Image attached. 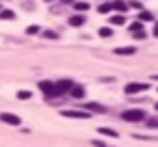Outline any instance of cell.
I'll return each mask as SVG.
<instances>
[{"instance_id":"obj_1","label":"cell","mask_w":158,"mask_h":147,"mask_svg":"<svg viewBox=\"0 0 158 147\" xmlns=\"http://www.w3.org/2000/svg\"><path fill=\"white\" fill-rule=\"evenodd\" d=\"M121 119H123V121H130V123H139V121H145L147 115H145L141 108H132V110L121 112Z\"/></svg>"},{"instance_id":"obj_2","label":"cell","mask_w":158,"mask_h":147,"mask_svg":"<svg viewBox=\"0 0 158 147\" xmlns=\"http://www.w3.org/2000/svg\"><path fill=\"white\" fill-rule=\"evenodd\" d=\"M74 87V82L69 80V78H65V80H59L56 84H54V97H59V95H65V93H69V89Z\"/></svg>"},{"instance_id":"obj_3","label":"cell","mask_w":158,"mask_h":147,"mask_svg":"<svg viewBox=\"0 0 158 147\" xmlns=\"http://www.w3.org/2000/svg\"><path fill=\"white\" fill-rule=\"evenodd\" d=\"M149 84L147 82H128L126 84V93L128 95H134V93H141V91H147Z\"/></svg>"},{"instance_id":"obj_4","label":"cell","mask_w":158,"mask_h":147,"mask_svg":"<svg viewBox=\"0 0 158 147\" xmlns=\"http://www.w3.org/2000/svg\"><path fill=\"white\" fill-rule=\"evenodd\" d=\"M61 115L67 117V119H89V117H91L89 110H87V112H82V110H63Z\"/></svg>"},{"instance_id":"obj_5","label":"cell","mask_w":158,"mask_h":147,"mask_svg":"<svg viewBox=\"0 0 158 147\" xmlns=\"http://www.w3.org/2000/svg\"><path fill=\"white\" fill-rule=\"evenodd\" d=\"M0 121H2V123H9V125H20V123H22L20 117L13 115V112H0Z\"/></svg>"},{"instance_id":"obj_6","label":"cell","mask_w":158,"mask_h":147,"mask_svg":"<svg viewBox=\"0 0 158 147\" xmlns=\"http://www.w3.org/2000/svg\"><path fill=\"white\" fill-rule=\"evenodd\" d=\"M39 89L44 91L46 97H54V84H52L50 80H41V82H39Z\"/></svg>"},{"instance_id":"obj_7","label":"cell","mask_w":158,"mask_h":147,"mask_svg":"<svg viewBox=\"0 0 158 147\" xmlns=\"http://www.w3.org/2000/svg\"><path fill=\"white\" fill-rule=\"evenodd\" d=\"M69 95H72L74 100H82V97H85V87H80V84H74V87L69 89Z\"/></svg>"},{"instance_id":"obj_8","label":"cell","mask_w":158,"mask_h":147,"mask_svg":"<svg viewBox=\"0 0 158 147\" xmlns=\"http://www.w3.org/2000/svg\"><path fill=\"white\" fill-rule=\"evenodd\" d=\"M85 108H87L89 112H106V106H102V104H98V102H89Z\"/></svg>"},{"instance_id":"obj_9","label":"cell","mask_w":158,"mask_h":147,"mask_svg":"<svg viewBox=\"0 0 158 147\" xmlns=\"http://www.w3.org/2000/svg\"><path fill=\"white\" fill-rule=\"evenodd\" d=\"M136 52V48L134 46H128V48H117L115 50V54H121V56H130V54H134Z\"/></svg>"},{"instance_id":"obj_10","label":"cell","mask_w":158,"mask_h":147,"mask_svg":"<svg viewBox=\"0 0 158 147\" xmlns=\"http://www.w3.org/2000/svg\"><path fill=\"white\" fill-rule=\"evenodd\" d=\"M98 132L104 134V136H110V138H117V136H119V132L113 130V128H98Z\"/></svg>"},{"instance_id":"obj_11","label":"cell","mask_w":158,"mask_h":147,"mask_svg":"<svg viewBox=\"0 0 158 147\" xmlns=\"http://www.w3.org/2000/svg\"><path fill=\"white\" fill-rule=\"evenodd\" d=\"M85 24V15H72L69 18V26H82Z\"/></svg>"},{"instance_id":"obj_12","label":"cell","mask_w":158,"mask_h":147,"mask_svg":"<svg viewBox=\"0 0 158 147\" xmlns=\"http://www.w3.org/2000/svg\"><path fill=\"white\" fill-rule=\"evenodd\" d=\"M110 24H115V26H119V24H121V26H123V24H126V15H123V13L113 15V18H110Z\"/></svg>"},{"instance_id":"obj_13","label":"cell","mask_w":158,"mask_h":147,"mask_svg":"<svg viewBox=\"0 0 158 147\" xmlns=\"http://www.w3.org/2000/svg\"><path fill=\"white\" fill-rule=\"evenodd\" d=\"M74 9H76L78 13H82V11H87V9H89V2H82V0H76V2H74Z\"/></svg>"},{"instance_id":"obj_14","label":"cell","mask_w":158,"mask_h":147,"mask_svg":"<svg viewBox=\"0 0 158 147\" xmlns=\"http://www.w3.org/2000/svg\"><path fill=\"white\" fill-rule=\"evenodd\" d=\"M113 9H115V11H119V13H126V11H128V5H126V2H121V0H117V2L113 5Z\"/></svg>"},{"instance_id":"obj_15","label":"cell","mask_w":158,"mask_h":147,"mask_svg":"<svg viewBox=\"0 0 158 147\" xmlns=\"http://www.w3.org/2000/svg\"><path fill=\"white\" fill-rule=\"evenodd\" d=\"M15 15H13V11H9V9H0V20H13Z\"/></svg>"},{"instance_id":"obj_16","label":"cell","mask_w":158,"mask_h":147,"mask_svg":"<svg viewBox=\"0 0 158 147\" xmlns=\"http://www.w3.org/2000/svg\"><path fill=\"white\" fill-rule=\"evenodd\" d=\"M98 11H100V13H102V15H104V13H110V11H113V5H106V2H102V5H100V9H98Z\"/></svg>"},{"instance_id":"obj_17","label":"cell","mask_w":158,"mask_h":147,"mask_svg":"<svg viewBox=\"0 0 158 147\" xmlns=\"http://www.w3.org/2000/svg\"><path fill=\"white\" fill-rule=\"evenodd\" d=\"M113 35V28H100V37H110Z\"/></svg>"},{"instance_id":"obj_18","label":"cell","mask_w":158,"mask_h":147,"mask_svg":"<svg viewBox=\"0 0 158 147\" xmlns=\"http://www.w3.org/2000/svg\"><path fill=\"white\" fill-rule=\"evenodd\" d=\"M31 95H33L31 91H18V97H20V100H28Z\"/></svg>"},{"instance_id":"obj_19","label":"cell","mask_w":158,"mask_h":147,"mask_svg":"<svg viewBox=\"0 0 158 147\" xmlns=\"http://www.w3.org/2000/svg\"><path fill=\"white\" fill-rule=\"evenodd\" d=\"M139 18H141L143 22H147V20H152V13H149V11H141V15H139Z\"/></svg>"},{"instance_id":"obj_20","label":"cell","mask_w":158,"mask_h":147,"mask_svg":"<svg viewBox=\"0 0 158 147\" xmlns=\"http://www.w3.org/2000/svg\"><path fill=\"white\" fill-rule=\"evenodd\" d=\"M141 28H143V26H141V22L136 20V22H134V24L130 26V33H136V31H141Z\"/></svg>"},{"instance_id":"obj_21","label":"cell","mask_w":158,"mask_h":147,"mask_svg":"<svg viewBox=\"0 0 158 147\" xmlns=\"http://www.w3.org/2000/svg\"><path fill=\"white\" fill-rule=\"evenodd\" d=\"M145 121H147V125H149V128H158V119H156V117H152V119H145Z\"/></svg>"},{"instance_id":"obj_22","label":"cell","mask_w":158,"mask_h":147,"mask_svg":"<svg viewBox=\"0 0 158 147\" xmlns=\"http://www.w3.org/2000/svg\"><path fill=\"white\" fill-rule=\"evenodd\" d=\"M26 33H28V35H37V33H39V26H28Z\"/></svg>"},{"instance_id":"obj_23","label":"cell","mask_w":158,"mask_h":147,"mask_svg":"<svg viewBox=\"0 0 158 147\" xmlns=\"http://www.w3.org/2000/svg\"><path fill=\"white\" fill-rule=\"evenodd\" d=\"M44 37H48V39H56L59 35H56V33H52V31H46V33H44Z\"/></svg>"},{"instance_id":"obj_24","label":"cell","mask_w":158,"mask_h":147,"mask_svg":"<svg viewBox=\"0 0 158 147\" xmlns=\"http://www.w3.org/2000/svg\"><path fill=\"white\" fill-rule=\"evenodd\" d=\"M132 35H134V37H136V39H143V37H145V31H143V28H141V31H136V33H132Z\"/></svg>"},{"instance_id":"obj_25","label":"cell","mask_w":158,"mask_h":147,"mask_svg":"<svg viewBox=\"0 0 158 147\" xmlns=\"http://www.w3.org/2000/svg\"><path fill=\"white\" fill-rule=\"evenodd\" d=\"M91 143H93V145H95V147H108V145H106V143H104V141H98V138H95V141H91Z\"/></svg>"},{"instance_id":"obj_26","label":"cell","mask_w":158,"mask_h":147,"mask_svg":"<svg viewBox=\"0 0 158 147\" xmlns=\"http://www.w3.org/2000/svg\"><path fill=\"white\" fill-rule=\"evenodd\" d=\"M130 7H134V9H143V5L139 2V0H134V2H130Z\"/></svg>"},{"instance_id":"obj_27","label":"cell","mask_w":158,"mask_h":147,"mask_svg":"<svg viewBox=\"0 0 158 147\" xmlns=\"http://www.w3.org/2000/svg\"><path fill=\"white\" fill-rule=\"evenodd\" d=\"M154 37H158V22H156V26H154Z\"/></svg>"},{"instance_id":"obj_28","label":"cell","mask_w":158,"mask_h":147,"mask_svg":"<svg viewBox=\"0 0 158 147\" xmlns=\"http://www.w3.org/2000/svg\"><path fill=\"white\" fill-rule=\"evenodd\" d=\"M46 2H52V0H46Z\"/></svg>"},{"instance_id":"obj_29","label":"cell","mask_w":158,"mask_h":147,"mask_svg":"<svg viewBox=\"0 0 158 147\" xmlns=\"http://www.w3.org/2000/svg\"><path fill=\"white\" fill-rule=\"evenodd\" d=\"M69 2H76V0H69Z\"/></svg>"},{"instance_id":"obj_30","label":"cell","mask_w":158,"mask_h":147,"mask_svg":"<svg viewBox=\"0 0 158 147\" xmlns=\"http://www.w3.org/2000/svg\"><path fill=\"white\" fill-rule=\"evenodd\" d=\"M156 110H158V104H156Z\"/></svg>"},{"instance_id":"obj_31","label":"cell","mask_w":158,"mask_h":147,"mask_svg":"<svg viewBox=\"0 0 158 147\" xmlns=\"http://www.w3.org/2000/svg\"><path fill=\"white\" fill-rule=\"evenodd\" d=\"M0 9H2V7H0Z\"/></svg>"}]
</instances>
